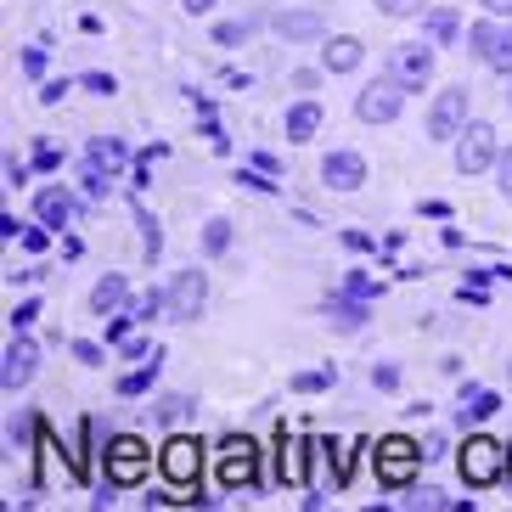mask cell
Returning a JSON list of instances; mask_svg holds the SVG:
<instances>
[{
    "mask_svg": "<svg viewBox=\"0 0 512 512\" xmlns=\"http://www.w3.org/2000/svg\"><path fill=\"white\" fill-rule=\"evenodd\" d=\"M226 248H231V220H209V226H203V254L220 259Z\"/></svg>",
    "mask_w": 512,
    "mask_h": 512,
    "instance_id": "obj_25",
    "label": "cell"
},
{
    "mask_svg": "<svg viewBox=\"0 0 512 512\" xmlns=\"http://www.w3.org/2000/svg\"><path fill=\"white\" fill-rule=\"evenodd\" d=\"M321 181H327L332 192H361L366 186V158L361 152H327V158H321Z\"/></svg>",
    "mask_w": 512,
    "mask_h": 512,
    "instance_id": "obj_14",
    "label": "cell"
},
{
    "mask_svg": "<svg viewBox=\"0 0 512 512\" xmlns=\"http://www.w3.org/2000/svg\"><path fill=\"white\" fill-rule=\"evenodd\" d=\"M496 411H501V400H496L490 389H467L456 417H462V428H467V422H484V417H496Z\"/></svg>",
    "mask_w": 512,
    "mask_h": 512,
    "instance_id": "obj_22",
    "label": "cell"
},
{
    "mask_svg": "<svg viewBox=\"0 0 512 512\" xmlns=\"http://www.w3.org/2000/svg\"><path fill=\"white\" fill-rule=\"evenodd\" d=\"M361 57H366V46L355 34H332L327 46H321V68H327V74H355Z\"/></svg>",
    "mask_w": 512,
    "mask_h": 512,
    "instance_id": "obj_16",
    "label": "cell"
},
{
    "mask_svg": "<svg viewBox=\"0 0 512 512\" xmlns=\"http://www.w3.org/2000/svg\"><path fill=\"white\" fill-rule=\"evenodd\" d=\"M479 6H484L490 17H507V12H512V0H479Z\"/></svg>",
    "mask_w": 512,
    "mask_h": 512,
    "instance_id": "obj_42",
    "label": "cell"
},
{
    "mask_svg": "<svg viewBox=\"0 0 512 512\" xmlns=\"http://www.w3.org/2000/svg\"><path fill=\"white\" fill-rule=\"evenodd\" d=\"M422 34H428V46H456V34H462V17L445 12V6H428V12H422Z\"/></svg>",
    "mask_w": 512,
    "mask_h": 512,
    "instance_id": "obj_19",
    "label": "cell"
},
{
    "mask_svg": "<svg viewBox=\"0 0 512 512\" xmlns=\"http://www.w3.org/2000/svg\"><path fill=\"white\" fill-rule=\"evenodd\" d=\"M34 366H40V349H34L29 327H23V332H17V338H12V344H6V366H0V389H6V394L29 389Z\"/></svg>",
    "mask_w": 512,
    "mask_h": 512,
    "instance_id": "obj_13",
    "label": "cell"
},
{
    "mask_svg": "<svg viewBox=\"0 0 512 512\" xmlns=\"http://www.w3.org/2000/svg\"><path fill=\"white\" fill-rule=\"evenodd\" d=\"M34 214H40V226H46V231H62V226H74L79 203H74L68 186H46V192L34 197Z\"/></svg>",
    "mask_w": 512,
    "mask_h": 512,
    "instance_id": "obj_15",
    "label": "cell"
},
{
    "mask_svg": "<svg viewBox=\"0 0 512 512\" xmlns=\"http://www.w3.org/2000/svg\"><path fill=\"white\" fill-rule=\"evenodd\" d=\"M501 147H496V130L484 119H467V130L456 136V169L462 175H484V169H496Z\"/></svg>",
    "mask_w": 512,
    "mask_h": 512,
    "instance_id": "obj_6",
    "label": "cell"
},
{
    "mask_svg": "<svg viewBox=\"0 0 512 512\" xmlns=\"http://www.w3.org/2000/svg\"><path fill=\"white\" fill-rule=\"evenodd\" d=\"M248 34H254V17H242V23H220V29H214V46H242Z\"/></svg>",
    "mask_w": 512,
    "mask_h": 512,
    "instance_id": "obj_28",
    "label": "cell"
},
{
    "mask_svg": "<svg viewBox=\"0 0 512 512\" xmlns=\"http://www.w3.org/2000/svg\"><path fill=\"white\" fill-rule=\"evenodd\" d=\"M181 6H186V12H192V17H203V12H214L220 0H181Z\"/></svg>",
    "mask_w": 512,
    "mask_h": 512,
    "instance_id": "obj_41",
    "label": "cell"
},
{
    "mask_svg": "<svg viewBox=\"0 0 512 512\" xmlns=\"http://www.w3.org/2000/svg\"><path fill=\"white\" fill-rule=\"evenodd\" d=\"M214 479H220V490H231V496H248V490H259V445L248 434H226L220 445H214Z\"/></svg>",
    "mask_w": 512,
    "mask_h": 512,
    "instance_id": "obj_2",
    "label": "cell"
},
{
    "mask_svg": "<svg viewBox=\"0 0 512 512\" xmlns=\"http://www.w3.org/2000/svg\"><path fill=\"white\" fill-rule=\"evenodd\" d=\"M34 316H40V299H23L12 310V332H23V327H34Z\"/></svg>",
    "mask_w": 512,
    "mask_h": 512,
    "instance_id": "obj_32",
    "label": "cell"
},
{
    "mask_svg": "<svg viewBox=\"0 0 512 512\" xmlns=\"http://www.w3.org/2000/svg\"><path fill=\"white\" fill-rule=\"evenodd\" d=\"M152 417L158 422H181V417H192V400H186V394H164V400L152 406Z\"/></svg>",
    "mask_w": 512,
    "mask_h": 512,
    "instance_id": "obj_26",
    "label": "cell"
},
{
    "mask_svg": "<svg viewBox=\"0 0 512 512\" xmlns=\"http://www.w3.org/2000/svg\"><path fill=\"white\" fill-rule=\"evenodd\" d=\"M136 226H141V242H147V259H158V248H164V231H158V220H152L141 203H136Z\"/></svg>",
    "mask_w": 512,
    "mask_h": 512,
    "instance_id": "obj_27",
    "label": "cell"
},
{
    "mask_svg": "<svg viewBox=\"0 0 512 512\" xmlns=\"http://www.w3.org/2000/svg\"><path fill=\"white\" fill-rule=\"evenodd\" d=\"M282 130H287V141H310L321 130V107L304 96V102H293L287 107V119H282Z\"/></svg>",
    "mask_w": 512,
    "mask_h": 512,
    "instance_id": "obj_21",
    "label": "cell"
},
{
    "mask_svg": "<svg viewBox=\"0 0 512 512\" xmlns=\"http://www.w3.org/2000/svg\"><path fill=\"white\" fill-rule=\"evenodd\" d=\"M152 383H158V355H152V361H141L136 372H124L119 377V394H147Z\"/></svg>",
    "mask_w": 512,
    "mask_h": 512,
    "instance_id": "obj_24",
    "label": "cell"
},
{
    "mask_svg": "<svg viewBox=\"0 0 512 512\" xmlns=\"http://www.w3.org/2000/svg\"><path fill=\"white\" fill-rule=\"evenodd\" d=\"M74 361H79V366H102V349H96V344H85V338H79V344H74Z\"/></svg>",
    "mask_w": 512,
    "mask_h": 512,
    "instance_id": "obj_38",
    "label": "cell"
},
{
    "mask_svg": "<svg viewBox=\"0 0 512 512\" xmlns=\"http://www.w3.org/2000/svg\"><path fill=\"white\" fill-rule=\"evenodd\" d=\"M467 51H473L484 68L512 74V29H507V23H490V17H479V23L467 29Z\"/></svg>",
    "mask_w": 512,
    "mask_h": 512,
    "instance_id": "obj_7",
    "label": "cell"
},
{
    "mask_svg": "<svg viewBox=\"0 0 512 512\" xmlns=\"http://www.w3.org/2000/svg\"><path fill=\"white\" fill-rule=\"evenodd\" d=\"M23 74H34V79L46 74V51H40V46H29V51H23Z\"/></svg>",
    "mask_w": 512,
    "mask_h": 512,
    "instance_id": "obj_37",
    "label": "cell"
},
{
    "mask_svg": "<svg viewBox=\"0 0 512 512\" xmlns=\"http://www.w3.org/2000/svg\"><path fill=\"white\" fill-rule=\"evenodd\" d=\"M332 377H338L332 366H327V372H299V377H293V389H299V394H321V389H332Z\"/></svg>",
    "mask_w": 512,
    "mask_h": 512,
    "instance_id": "obj_30",
    "label": "cell"
},
{
    "mask_svg": "<svg viewBox=\"0 0 512 512\" xmlns=\"http://www.w3.org/2000/svg\"><path fill=\"white\" fill-rule=\"evenodd\" d=\"M57 164H62L57 147H40V152H34V169H57Z\"/></svg>",
    "mask_w": 512,
    "mask_h": 512,
    "instance_id": "obj_40",
    "label": "cell"
},
{
    "mask_svg": "<svg viewBox=\"0 0 512 512\" xmlns=\"http://www.w3.org/2000/svg\"><path fill=\"white\" fill-rule=\"evenodd\" d=\"M124 361H152V355H158V349H152V344H141V338H124Z\"/></svg>",
    "mask_w": 512,
    "mask_h": 512,
    "instance_id": "obj_35",
    "label": "cell"
},
{
    "mask_svg": "<svg viewBox=\"0 0 512 512\" xmlns=\"http://www.w3.org/2000/svg\"><path fill=\"white\" fill-rule=\"evenodd\" d=\"M462 130H467V85H451L428 107V141H456Z\"/></svg>",
    "mask_w": 512,
    "mask_h": 512,
    "instance_id": "obj_9",
    "label": "cell"
},
{
    "mask_svg": "<svg viewBox=\"0 0 512 512\" xmlns=\"http://www.w3.org/2000/svg\"><path fill=\"white\" fill-rule=\"evenodd\" d=\"M271 29L282 34V40H321V34H327V23H321L316 12H276Z\"/></svg>",
    "mask_w": 512,
    "mask_h": 512,
    "instance_id": "obj_18",
    "label": "cell"
},
{
    "mask_svg": "<svg viewBox=\"0 0 512 512\" xmlns=\"http://www.w3.org/2000/svg\"><path fill=\"white\" fill-rule=\"evenodd\" d=\"M327 321L344 332H361L366 327V299H355V293H332L327 299Z\"/></svg>",
    "mask_w": 512,
    "mask_h": 512,
    "instance_id": "obj_20",
    "label": "cell"
},
{
    "mask_svg": "<svg viewBox=\"0 0 512 512\" xmlns=\"http://www.w3.org/2000/svg\"><path fill=\"white\" fill-rule=\"evenodd\" d=\"M372 383H377V389H394V383H400V372H394V366H372Z\"/></svg>",
    "mask_w": 512,
    "mask_h": 512,
    "instance_id": "obj_39",
    "label": "cell"
},
{
    "mask_svg": "<svg viewBox=\"0 0 512 512\" xmlns=\"http://www.w3.org/2000/svg\"><path fill=\"white\" fill-rule=\"evenodd\" d=\"M456 473H462L467 490H490V484L507 479V445L490 434H467L462 451H456Z\"/></svg>",
    "mask_w": 512,
    "mask_h": 512,
    "instance_id": "obj_3",
    "label": "cell"
},
{
    "mask_svg": "<svg viewBox=\"0 0 512 512\" xmlns=\"http://www.w3.org/2000/svg\"><path fill=\"white\" fill-rule=\"evenodd\" d=\"M102 473L113 490H136V484H147L152 473V445L141 434H113L102 451Z\"/></svg>",
    "mask_w": 512,
    "mask_h": 512,
    "instance_id": "obj_4",
    "label": "cell"
},
{
    "mask_svg": "<svg viewBox=\"0 0 512 512\" xmlns=\"http://www.w3.org/2000/svg\"><path fill=\"white\" fill-rule=\"evenodd\" d=\"M344 293H355V299H377V282L372 276H344Z\"/></svg>",
    "mask_w": 512,
    "mask_h": 512,
    "instance_id": "obj_33",
    "label": "cell"
},
{
    "mask_svg": "<svg viewBox=\"0 0 512 512\" xmlns=\"http://www.w3.org/2000/svg\"><path fill=\"white\" fill-rule=\"evenodd\" d=\"M62 96H68V79H46V85H40V107H57Z\"/></svg>",
    "mask_w": 512,
    "mask_h": 512,
    "instance_id": "obj_34",
    "label": "cell"
},
{
    "mask_svg": "<svg viewBox=\"0 0 512 512\" xmlns=\"http://www.w3.org/2000/svg\"><path fill=\"white\" fill-rule=\"evenodd\" d=\"M507 107H512V74H507Z\"/></svg>",
    "mask_w": 512,
    "mask_h": 512,
    "instance_id": "obj_44",
    "label": "cell"
},
{
    "mask_svg": "<svg viewBox=\"0 0 512 512\" xmlns=\"http://www.w3.org/2000/svg\"><path fill=\"white\" fill-rule=\"evenodd\" d=\"M389 74H394V85L400 91H422L428 79H434V46H394V57H389Z\"/></svg>",
    "mask_w": 512,
    "mask_h": 512,
    "instance_id": "obj_12",
    "label": "cell"
},
{
    "mask_svg": "<svg viewBox=\"0 0 512 512\" xmlns=\"http://www.w3.org/2000/svg\"><path fill=\"white\" fill-rule=\"evenodd\" d=\"M164 299H169V321H197L203 316V304H209V276L192 265V271H181L175 282H169Z\"/></svg>",
    "mask_w": 512,
    "mask_h": 512,
    "instance_id": "obj_11",
    "label": "cell"
},
{
    "mask_svg": "<svg viewBox=\"0 0 512 512\" xmlns=\"http://www.w3.org/2000/svg\"><path fill=\"white\" fill-rule=\"evenodd\" d=\"M496 192H501V197H512V147L496 158Z\"/></svg>",
    "mask_w": 512,
    "mask_h": 512,
    "instance_id": "obj_31",
    "label": "cell"
},
{
    "mask_svg": "<svg viewBox=\"0 0 512 512\" xmlns=\"http://www.w3.org/2000/svg\"><path fill=\"white\" fill-rule=\"evenodd\" d=\"M91 164H102L107 175H113V169L130 164V147H124V141H113V136H96L91 141Z\"/></svg>",
    "mask_w": 512,
    "mask_h": 512,
    "instance_id": "obj_23",
    "label": "cell"
},
{
    "mask_svg": "<svg viewBox=\"0 0 512 512\" xmlns=\"http://www.w3.org/2000/svg\"><path fill=\"white\" fill-rule=\"evenodd\" d=\"M422 462H428V451H422L411 434H383L372 445V473H377V484H389V490H406Z\"/></svg>",
    "mask_w": 512,
    "mask_h": 512,
    "instance_id": "obj_5",
    "label": "cell"
},
{
    "mask_svg": "<svg viewBox=\"0 0 512 512\" xmlns=\"http://www.w3.org/2000/svg\"><path fill=\"white\" fill-rule=\"evenodd\" d=\"M79 85H85V91H96V96H113V91H119V85H113V74H85Z\"/></svg>",
    "mask_w": 512,
    "mask_h": 512,
    "instance_id": "obj_36",
    "label": "cell"
},
{
    "mask_svg": "<svg viewBox=\"0 0 512 512\" xmlns=\"http://www.w3.org/2000/svg\"><path fill=\"white\" fill-rule=\"evenodd\" d=\"M304 479H310V439L293 434V428H276V484H293V490H304Z\"/></svg>",
    "mask_w": 512,
    "mask_h": 512,
    "instance_id": "obj_8",
    "label": "cell"
},
{
    "mask_svg": "<svg viewBox=\"0 0 512 512\" xmlns=\"http://www.w3.org/2000/svg\"><path fill=\"white\" fill-rule=\"evenodd\" d=\"M507 479H512V445H507Z\"/></svg>",
    "mask_w": 512,
    "mask_h": 512,
    "instance_id": "obj_43",
    "label": "cell"
},
{
    "mask_svg": "<svg viewBox=\"0 0 512 512\" xmlns=\"http://www.w3.org/2000/svg\"><path fill=\"white\" fill-rule=\"evenodd\" d=\"M400 102H406V91L394 85V74H383V79H372V85H361L355 113H361L366 124H394L400 119Z\"/></svg>",
    "mask_w": 512,
    "mask_h": 512,
    "instance_id": "obj_10",
    "label": "cell"
},
{
    "mask_svg": "<svg viewBox=\"0 0 512 512\" xmlns=\"http://www.w3.org/2000/svg\"><path fill=\"white\" fill-rule=\"evenodd\" d=\"M158 473L175 490V501H209L203 496V439L197 434H169L158 451Z\"/></svg>",
    "mask_w": 512,
    "mask_h": 512,
    "instance_id": "obj_1",
    "label": "cell"
},
{
    "mask_svg": "<svg viewBox=\"0 0 512 512\" xmlns=\"http://www.w3.org/2000/svg\"><path fill=\"white\" fill-rule=\"evenodd\" d=\"M377 12L383 17H422L428 12V0H377Z\"/></svg>",
    "mask_w": 512,
    "mask_h": 512,
    "instance_id": "obj_29",
    "label": "cell"
},
{
    "mask_svg": "<svg viewBox=\"0 0 512 512\" xmlns=\"http://www.w3.org/2000/svg\"><path fill=\"white\" fill-rule=\"evenodd\" d=\"M124 304H130V282H124L119 271H107L102 282L91 287V316H102V321H107V316H119Z\"/></svg>",
    "mask_w": 512,
    "mask_h": 512,
    "instance_id": "obj_17",
    "label": "cell"
}]
</instances>
